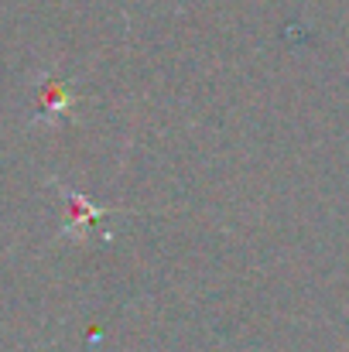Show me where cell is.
Segmentation results:
<instances>
[{
	"instance_id": "cell-1",
	"label": "cell",
	"mask_w": 349,
	"mask_h": 352,
	"mask_svg": "<svg viewBox=\"0 0 349 352\" xmlns=\"http://www.w3.org/2000/svg\"><path fill=\"white\" fill-rule=\"evenodd\" d=\"M65 195H69V236L72 239H86L96 226H103V219H107L103 209H96L89 199H83L76 192H65Z\"/></svg>"
},
{
	"instance_id": "cell-2",
	"label": "cell",
	"mask_w": 349,
	"mask_h": 352,
	"mask_svg": "<svg viewBox=\"0 0 349 352\" xmlns=\"http://www.w3.org/2000/svg\"><path fill=\"white\" fill-rule=\"evenodd\" d=\"M69 103H72V96L65 93V86L55 76H41V110H45L41 117L55 123V117H62L69 110Z\"/></svg>"
}]
</instances>
